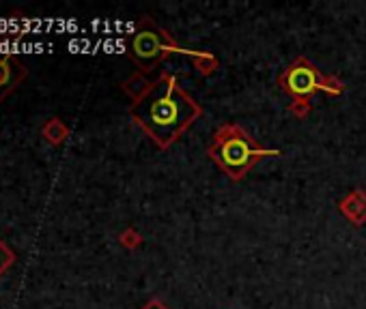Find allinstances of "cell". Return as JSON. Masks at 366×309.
<instances>
[{"label": "cell", "mask_w": 366, "mask_h": 309, "mask_svg": "<svg viewBox=\"0 0 366 309\" xmlns=\"http://www.w3.org/2000/svg\"><path fill=\"white\" fill-rule=\"evenodd\" d=\"M201 116L203 106L168 71H162L151 93L130 108L132 122L160 150H168Z\"/></svg>", "instance_id": "cell-1"}, {"label": "cell", "mask_w": 366, "mask_h": 309, "mask_svg": "<svg viewBox=\"0 0 366 309\" xmlns=\"http://www.w3.org/2000/svg\"><path fill=\"white\" fill-rule=\"evenodd\" d=\"M209 159L222 170L231 180L239 183L248 172L267 157H280V150L261 146L248 129L237 122H224L218 127L211 144L207 146Z\"/></svg>", "instance_id": "cell-2"}, {"label": "cell", "mask_w": 366, "mask_h": 309, "mask_svg": "<svg viewBox=\"0 0 366 309\" xmlns=\"http://www.w3.org/2000/svg\"><path fill=\"white\" fill-rule=\"evenodd\" d=\"M125 54L140 73H151L170 54H181V45L151 17H142L125 37Z\"/></svg>", "instance_id": "cell-3"}, {"label": "cell", "mask_w": 366, "mask_h": 309, "mask_svg": "<svg viewBox=\"0 0 366 309\" xmlns=\"http://www.w3.org/2000/svg\"><path fill=\"white\" fill-rule=\"evenodd\" d=\"M278 86L291 99H310L317 93H328V75L308 58L300 56L278 75Z\"/></svg>", "instance_id": "cell-4"}, {"label": "cell", "mask_w": 366, "mask_h": 309, "mask_svg": "<svg viewBox=\"0 0 366 309\" xmlns=\"http://www.w3.org/2000/svg\"><path fill=\"white\" fill-rule=\"evenodd\" d=\"M26 77H29V69L20 58L11 54L0 56V103L9 95H13Z\"/></svg>", "instance_id": "cell-5"}, {"label": "cell", "mask_w": 366, "mask_h": 309, "mask_svg": "<svg viewBox=\"0 0 366 309\" xmlns=\"http://www.w3.org/2000/svg\"><path fill=\"white\" fill-rule=\"evenodd\" d=\"M338 211L351 225L360 228L366 223V191L353 189L338 202Z\"/></svg>", "instance_id": "cell-6"}, {"label": "cell", "mask_w": 366, "mask_h": 309, "mask_svg": "<svg viewBox=\"0 0 366 309\" xmlns=\"http://www.w3.org/2000/svg\"><path fill=\"white\" fill-rule=\"evenodd\" d=\"M153 84H155V80H149L144 73L136 71L128 77L123 84H121V90L132 99V106H136V103H140L146 95L151 93Z\"/></svg>", "instance_id": "cell-7"}, {"label": "cell", "mask_w": 366, "mask_h": 309, "mask_svg": "<svg viewBox=\"0 0 366 309\" xmlns=\"http://www.w3.org/2000/svg\"><path fill=\"white\" fill-rule=\"evenodd\" d=\"M41 136L43 140L50 144V146H61L67 142L69 138V127L59 118V116H52V118H47L41 127Z\"/></svg>", "instance_id": "cell-8"}, {"label": "cell", "mask_w": 366, "mask_h": 309, "mask_svg": "<svg viewBox=\"0 0 366 309\" xmlns=\"http://www.w3.org/2000/svg\"><path fill=\"white\" fill-rule=\"evenodd\" d=\"M181 54H185L194 69H197L201 75H211L215 73V69L220 67V61L211 54V52H201V49H183L181 47Z\"/></svg>", "instance_id": "cell-9"}, {"label": "cell", "mask_w": 366, "mask_h": 309, "mask_svg": "<svg viewBox=\"0 0 366 309\" xmlns=\"http://www.w3.org/2000/svg\"><path fill=\"white\" fill-rule=\"evenodd\" d=\"M119 243H121V247H123V249L134 251V249H138L142 245V235H140V232L134 225H130V228H125L119 235Z\"/></svg>", "instance_id": "cell-10"}, {"label": "cell", "mask_w": 366, "mask_h": 309, "mask_svg": "<svg viewBox=\"0 0 366 309\" xmlns=\"http://www.w3.org/2000/svg\"><path fill=\"white\" fill-rule=\"evenodd\" d=\"M15 260H17L15 251L3 239H0V279L7 275V271L15 264Z\"/></svg>", "instance_id": "cell-11"}, {"label": "cell", "mask_w": 366, "mask_h": 309, "mask_svg": "<svg viewBox=\"0 0 366 309\" xmlns=\"http://www.w3.org/2000/svg\"><path fill=\"white\" fill-rule=\"evenodd\" d=\"M289 112L296 116V118L304 120L312 112V103H310V99H293L289 103Z\"/></svg>", "instance_id": "cell-12"}, {"label": "cell", "mask_w": 366, "mask_h": 309, "mask_svg": "<svg viewBox=\"0 0 366 309\" xmlns=\"http://www.w3.org/2000/svg\"><path fill=\"white\" fill-rule=\"evenodd\" d=\"M140 309H170V307H168L162 299H149Z\"/></svg>", "instance_id": "cell-13"}]
</instances>
